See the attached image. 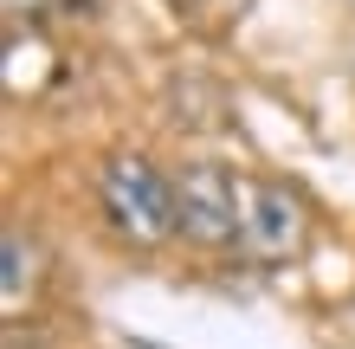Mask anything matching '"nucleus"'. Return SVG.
<instances>
[{
  "mask_svg": "<svg viewBox=\"0 0 355 349\" xmlns=\"http://www.w3.org/2000/svg\"><path fill=\"white\" fill-rule=\"evenodd\" d=\"M97 207H103V220H110V233L123 246H142V253H155L162 239L181 233L175 175H162L155 155H142V149L103 155V169H97Z\"/></svg>",
  "mask_w": 355,
  "mask_h": 349,
  "instance_id": "1",
  "label": "nucleus"
},
{
  "mask_svg": "<svg viewBox=\"0 0 355 349\" xmlns=\"http://www.w3.org/2000/svg\"><path fill=\"white\" fill-rule=\"evenodd\" d=\"M239 201L245 188L233 181L226 162H187L175 175V207H181V239L207 246V253H220V246H239Z\"/></svg>",
  "mask_w": 355,
  "mask_h": 349,
  "instance_id": "2",
  "label": "nucleus"
},
{
  "mask_svg": "<svg viewBox=\"0 0 355 349\" xmlns=\"http://www.w3.org/2000/svg\"><path fill=\"white\" fill-rule=\"evenodd\" d=\"M310 239V207L297 188H284V181H245V201H239V246L245 259L259 265H284L297 259Z\"/></svg>",
  "mask_w": 355,
  "mask_h": 349,
  "instance_id": "3",
  "label": "nucleus"
},
{
  "mask_svg": "<svg viewBox=\"0 0 355 349\" xmlns=\"http://www.w3.org/2000/svg\"><path fill=\"white\" fill-rule=\"evenodd\" d=\"M39 291H46V246L26 227H7V239H0V304H7V317H19Z\"/></svg>",
  "mask_w": 355,
  "mask_h": 349,
  "instance_id": "4",
  "label": "nucleus"
},
{
  "mask_svg": "<svg viewBox=\"0 0 355 349\" xmlns=\"http://www.w3.org/2000/svg\"><path fill=\"white\" fill-rule=\"evenodd\" d=\"M175 7L194 19V13H226V7H239V0H175Z\"/></svg>",
  "mask_w": 355,
  "mask_h": 349,
  "instance_id": "5",
  "label": "nucleus"
}]
</instances>
